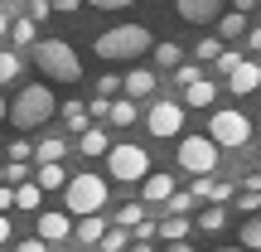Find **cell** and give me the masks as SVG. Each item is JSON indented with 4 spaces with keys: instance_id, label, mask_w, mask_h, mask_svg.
<instances>
[{
    "instance_id": "836d02e7",
    "label": "cell",
    "mask_w": 261,
    "mask_h": 252,
    "mask_svg": "<svg viewBox=\"0 0 261 252\" xmlns=\"http://www.w3.org/2000/svg\"><path fill=\"white\" fill-rule=\"evenodd\" d=\"M194 204H198L194 194H184V189H174V194L165 199V214H189V209H194Z\"/></svg>"
},
{
    "instance_id": "2e32d148",
    "label": "cell",
    "mask_w": 261,
    "mask_h": 252,
    "mask_svg": "<svg viewBox=\"0 0 261 252\" xmlns=\"http://www.w3.org/2000/svg\"><path fill=\"white\" fill-rule=\"evenodd\" d=\"M213 29H218V39H223V44H232V39L247 34V15H242V10H223V15L213 19Z\"/></svg>"
},
{
    "instance_id": "6da1fadb",
    "label": "cell",
    "mask_w": 261,
    "mask_h": 252,
    "mask_svg": "<svg viewBox=\"0 0 261 252\" xmlns=\"http://www.w3.org/2000/svg\"><path fill=\"white\" fill-rule=\"evenodd\" d=\"M54 112H58V97H54V87H48V83L19 87V97L10 102V122H15L19 131H39Z\"/></svg>"
},
{
    "instance_id": "cb8c5ba5",
    "label": "cell",
    "mask_w": 261,
    "mask_h": 252,
    "mask_svg": "<svg viewBox=\"0 0 261 252\" xmlns=\"http://www.w3.org/2000/svg\"><path fill=\"white\" fill-rule=\"evenodd\" d=\"M58 112H63V122H68V131H77V136H83V131L92 126V122H87V117H92V112H87L83 102H63V107H58Z\"/></svg>"
},
{
    "instance_id": "83f0119b",
    "label": "cell",
    "mask_w": 261,
    "mask_h": 252,
    "mask_svg": "<svg viewBox=\"0 0 261 252\" xmlns=\"http://www.w3.org/2000/svg\"><path fill=\"white\" fill-rule=\"evenodd\" d=\"M140 117V107L130 102V97H121V102H112V126H130Z\"/></svg>"
},
{
    "instance_id": "7dc6e473",
    "label": "cell",
    "mask_w": 261,
    "mask_h": 252,
    "mask_svg": "<svg viewBox=\"0 0 261 252\" xmlns=\"http://www.w3.org/2000/svg\"><path fill=\"white\" fill-rule=\"evenodd\" d=\"M242 189H256V194H261V170H256V175H242Z\"/></svg>"
},
{
    "instance_id": "4fadbf2b",
    "label": "cell",
    "mask_w": 261,
    "mask_h": 252,
    "mask_svg": "<svg viewBox=\"0 0 261 252\" xmlns=\"http://www.w3.org/2000/svg\"><path fill=\"white\" fill-rule=\"evenodd\" d=\"M189 194H194V199H208V204H227V199H232V185H227V179H213V175H198Z\"/></svg>"
},
{
    "instance_id": "e575fe53",
    "label": "cell",
    "mask_w": 261,
    "mask_h": 252,
    "mask_svg": "<svg viewBox=\"0 0 261 252\" xmlns=\"http://www.w3.org/2000/svg\"><path fill=\"white\" fill-rule=\"evenodd\" d=\"M237 214H247V218L261 214V194L256 189H242V194H237Z\"/></svg>"
},
{
    "instance_id": "5bb4252c",
    "label": "cell",
    "mask_w": 261,
    "mask_h": 252,
    "mask_svg": "<svg viewBox=\"0 0 261 252\" xmlns=\"http://www.w3.org/2000/svg\"><path fill=\"white\" fill-rule=\"evenodd\" d=\"M155 87H160V78L150 73V68H130V73L121 78V93L130 97V102H136V97H150Z\"/></svg>"
},
{
    "instance_id": "603a6c76",
    "label": "cell",
    "mask_w": 261,
    "mask_h": 252,
    "mask_svg": "<svg viewBox=\"0 0 261 252\" xmlns=\"http://www.w3.org/2000/svg\"><path fill=\"white\" fill-rule=\"evenodd\" d=\"M189 214H169L165 223H160V238H165V243H179V238H189Z\"/></svg>"
},
{
    "instance_id": "ba28073f",
    "label": "cell",
    "mask_w": 261,
    "mask_h": 252,
    "mask_svg": "<svg viewBox=\"0 0 261 252\" xmlns=\"http://www.w3.org/2000/svg\"><path fill=\"white\" fill-rule=\"evenodd\" d=\"M145 126H150V136H184V102H169V97H160L155 107L145 112Z\"/></svg>"
},
{
    "instance_id": "74e56055",
    "label": "cell",
    "mask_w": 261,
    "mask_h": 252,
    "mask_svg": "<svg viewBox=\"0 0 261 252\" xmlns=\"http://www.w3.org/2000/svg\"><path fill=\"white\" fill-rule=\"evenodd\" d=\"M237 63H242V54H237V49H223V54H218V73H232Z\"/></svg>"
},
{
    "instance_id": "db71d44e",
    "label": "cell",
    "mask_w": 261,
    "mask_h": 252,
    "mask_svg": "<svg viewBox=\"0 0 261 252\" xmlns=\"http://www.w3.org/2000/svg\"><path fill=\"white\" fill-rule=\"evenodd\" d=\"M5 117H10V107H5V97H0V122H5Z\"/></svg>"
},
{
    "instance_id": "9c48e42d",
    "label": "cell",
    "mask_w": 261,
    "mask_h": 252,
    "mask_svg": "<svg viewBox=\"0 0 261 252\" xmlns=\"http://www.w3.org/2000/svg\"><path fill=\"white\" fill-rule=\"evenodd\" d=\"M34 228H39L34 238H44L48 247H54V243H68V238H73V214H68V209H44V214L34 218Z\"/></svg>"
},
{
    "instance_id": "d6986e66",
    "label": "cell",
    "mask_w": 261,
    "mask_h": 252,
    "mask_svg": "<svg viewBox=\"0 0 261 252\" xmlns=\"http://www.w3.org/2000/svg\"><path fill=\"white\" fill-rule=\"evenodd\" d=\"M77 150H83V155H107V150H112V136H107L102 126H87L83 136H77Z\"/></svg>"
},
{
    "instance_id": "8d00e7d4",
    "label": "cell",
    "mask_w": 261,
    "mask_h": 252,
    "mask_svg": "<svg viewBox=\"0 0 261 252\" xmlns=\"http://www.w3.org/2000/svg\"><path fill=\"white\" fill-rule=\"evenodd\" d=\"M174 83H179V87L198 83V63H179V68H174Z\"/></svg>"
},
{
    "instance_id": "d4e9b609",
    "label": "cell",
    "mask_w": 261,
    "mask_h": 252,
    "mask_svg": "<svg viewBox=\"0 0 261 252\" xmlns=\"http://www.w3.org/2000/svg\"><path fill=\"white\" fill-rule=\"evenodd\" d=\"M19 73H24V58H19L15 49H0V87H5V83H15Z\"/></svg>"
},
{
    "instance_id": "277c9868",
    "label": "cell",
    "mask_w": 261,
    "mask_h": 252,
    "mask_svg": "<svg viewBox=\"0 0 261 252\" xmlns=\"http://www.w3.org/2000/svg\"><path fill=\"white\" fill-rule=\"evenodd\" d=\"M63 209L73 218H87V214H102L107 209V179L102 175H73L63 185Z\"/></svg>"
},
{
    "instance_id": "d6a6232c",
    "label": "cell",
    "mask_w": 261,
    "mask_h": 252,
    "mask_svg": "<svg viewBox=\"0 0 261 252\" xmlns=\"http://www.w3.org/2000/svg\"><path fill=\"white\" fill-rule=\"evenodd\" d=\"M145 223V204H121V214H116V228H136Z\"/></svg>"
},
{
    "instance_id": "4316f807",
    "label": "cell",
    "mask_w": 261,
    "mask_h": 252,
    "mask_svg": "<svg viewBox=\"0 0 261 252\" xmlns=\"http://www.w3.org/2000/svg\"><path fill=\"white\" fill-rule=\"evenodd\" d=\"M237 238H242V247H247V252H261V214H252V218H247Z\"/></svg>"
},
{
    "instance_id": "7c38bea8",
    "label": "cell",
    "mask_w": 261,
    "mask_h": 252,
    "mask_svg": "<svg viewBox=\"0 0 261 252\" xmlns=\"http://www.w3.org/2000/svg\"><path fill=\"white\" fill-rule=\"evenodd\" d=\"M174 194V175H165V170H150L145 179H140V204H165V199Z\"/></svg>"
},
{
    "instance_id": "f5cc1de1",
    "label": "cell",
    "mask_w": 261,
    "mask_h": 252,
    "mask_svg": "<svg viewBox=\"0 0 261 252\" xmlns=\"http://www.w3.org/2000/svg\"><path fill=\"white\" fill-rule=\"evenodd\" d=\"M5 34H10V15L0 10V39H5Z\"/></svg>"
},
{
    "instance_id": "ac0fdd59",
    "label": "cell",
    "mask_w": 261,
    "mask_h": 252,
    "mask_svg": "<svg viewBox=\"0 0 261 252\" xmlns=\"http://www.w3.org/2000/svg\"><path fill=\"white\" fill-rule=\"evenodd\" d=\"M68 179H73V175L63 170V160H54V165H34V185L39 189H63Z\"/></svg>"
},
{
    "instance_id": "1f68e13d",
    "label": "cell",
    "mask_w": 261,
    "mask_h": 252,
    "mask_svg": "<svg viewBox=\"0 0 261 252\" xmlns=\"http://www.w3.org/2000/svg\"><path fill=\"white\" fill-rule=\"evenodd\" d=\"M24 179H34L29 160H5V185H24Z\"/></svg>"
},
{
    "instance_id": "816d5d0a",
    "label": "cell",
    "mask_w": 261,
    "mask_h": 252,
    "mask_svg": "<svg viewBox=\"0 0 261 252\" xmlns=\"http://www.w3.org/2000/svg\"><path fill=\"white\" fill-rule=\"evenodd\" d=\"M126 252H155V247H150V243H140V238H136V243H130Z\"/></svg>"
},
{
    "instance_id": "d590c367",
    "label": "cell",
    "mask_w": 261,
    "mask_h": 252,
    "mask_svg": "<svg viewBox=\"0 0 261 252\" xmlns=\"http://www.w3.org/2000/svg\"><path fill=\"white\" fill-rule=\"evenodd\" d=\"M121 93V73H102L97 78V97H116Z\"/></svg>"
},
{
    "instance_id": "44dd1931",
    "label": "cell",
    "mask_w": 261,
    "mask_h": 252,
    "mask_svg": "<svg viewBox=\"0 0 261 252\" xmlns=\"http://www.w3.org/2000/svg\"><path fill=\"white\" fill-rule=\"evenodd\" d=\"M63 155H68V141L63 136H44L34 146V165H54V160H63Z\"/></svg>"
},
{
    "instance_id": "9f6ffc18",
    "label": "cell",
    "mask_w": 261,
    "mask_h": 252,
    "mask_svg": "<svg viewBox=\"0 0 261 252\" xmlns=\"http://www.w3.org/2000/svg\"><path fill=\"white\" fill-rule=\"evenodd\" d=\"M0 185H5V165H0Z\"/></svg>"
},
{
    "instance_id": "7a4b0ae2",
    "label": "cell",
    "mask_w": 261,
    "mask_h": 252,
    "mask_svg": "<svg viewBox=\"0 0 261 252\" xmlns=\"http://www.w3.org/2000/svg\"><path fill=\"white\" fill-rule=\"evenodd\" d=\"M97 58H112V63H121V58H140L155 49V39H150L145 25H116V29H102L97 34Z\"/></svg>"
},
{
    "instance_id": "9a60e30c",
    "label": "cell",
    "mask_w": 261,
    "mask_h": 252,
    "mask_svg": "<svg viewBox=\"0 0 261 252\" xmlns=\"http://www.w3.org/2000/svg\"><path fill=\"white\" fill-rule=\"evenodd\" d=\"M107 228H112V223H107L102 214H87V218H77V223H73V238H77L83 247H97V243L107 238Z\"/></svg>"
},
{
    "instance_id": "8fae6325",
    "label": "cell",
    "mask_w": 261,
    "mask_h": 252,
    "mask_svg": "<svg viewBox=\"0 0 261 252\" xmlns=\"http://www.w3.org/2000/svg\"><path fill=\"white\" fill-rule=\"evenodd\" d=\"M227 87H232L237 97L256 93V87H261V63H256V58H242V63H237L232 73H227Z\"/></svg>"
},
{
    "instance_id": "3957f363",
    "label": "cell",
    "mask_w": 261,
    "mask_h": 252,
    "mask_svg": "<svg viewBox=\"0 0 261 252\" xmlns=\"http://www.w3.org/2000/svg\"><path fill=\"white\" fill-rule=\"evenodd\" d=\"M34 63H39V73H44L48 83H77V78H83V58L73 54L68 39H39L34 44Z\"/></svg>"
},
{
    "instance_id": "5b68a950",
    "label": "cell",
    "mask_w": 261,
    "mask_h": 252,
    "mask_svg": "<svg viewBox=\"0 0 261 252\" xmlns=\"http://www.w3.org/2000/svg\"><path fill=\"white\" fill-rule=\"evenodd\" d=\"M107 175H112L116 185H140V179L150 175V150L145 146H130V141L112 146V150H107Z\"/></svg>"
},
{
    "instance_id": "f907efd6",
    "label": "cell",
    "mask_w": 261,
    "mask_h": 252,
    "mask_svg": "<svg viewBox=\"0 0 261 252\" xmlns=\"http://www.w3.org/2000/svg\"><path fill=\"white\" fill-rule=\"evenodd\" d=\"M165 252H194V247H189V238H179V243H165Z\"/></svg>"
},
{
    "instance_id": "4dcf8cb0",
    "label": "cell",
    "mask_w": 261,
    "mask_h": 252,
    "mask_svg": "<svg viewBox=\"0 0 261 252\" xmlns=\"http://www.w3.org/2000/svg\"><path fill=\"white\" fill-rule=\"evenodd\" d=\"M155 58H160V68H179V63H184V49L165 39V44H155Z\"/></svg>"
},
{
    "instance_id": "8992f818",
    "label": "cell",
    "mask_w": 261,
    "mask_h": 252,
    "mask_svg": "<svg viewBox=\"0 0 261 252\" xmlns=\"http://www.w3.org/2000/svg\"><path fill=\"white\" fill-rule=\"evenodd\" d=\"M208 136L218 141V150H242L247 141H252V122H247L237 107H227V112L208 117Z\"/></svg>"
},
{
    "instance_id": "ffe728a7",
    "label": "cell",
    "mask_w": 261,
    "mask_h": 252,
    "mask_svg": "<svg viewBox=\"0 0 261 252\" xmlns=\"http://www.w3.org/2000/svg\"><path fill=\"white\" fill-rule=\"evenodd\" d=\"M10 39H15V49H34V44H39V25H34L29 15L10 19Z\"/></svg>"
},
{
    "instance_id": "11a10c76",
    "label": "cell",
    "mask_w": 261,
    "mask_h": 252,
    "mask_svg": "<svg viewBox=\"0 0 261 252\" xmlns=\"http://www.w3.org/2000/svg\"><path fill=\"white\" fill-rule=\"evenodd\" d=\"M213 252H247V247H213Z\"/></svg>"
},
{
    "instance_id": "ab89813d",
    "label": "cell",
    "mask_w": 261,
    "mask_h": 252,
    "mask_svg": "<svg viewBox=\"0 0 261 252\" xmlns=\"http://www.w3.org/2000/svg\"><path fill=\"white\" fill-rule=\"evenodd\" d=\"M10 160H34V146L29 141H10Z\"/></svg>"
},
{
    "instance_id": "7bdbcfd3",
    "label": "cell",
    "mask_w": 261,
    "mask_h": 252,
    "mask_svg": "<svg viewBox=\"0 0 261 252\" xmlns=\"http://www.w3.org/2000/svg\"><path fill=\"white\" fill-rule=\"evenodd\" d=\"M15 252H48V243H44V238H24Z\"/></svg>"
},
{
    "instance_id": "f1b7e54d",
    "label": "cell",
    "mask_w": 261,
    "mask_h": 252,
    "mask_svg": "<svg viewBox=\"0 0 261 252\" xmlns=\"http://www.w3.org/2000/svg\"><path fill=\"white\" fill-rule=\"evenodd\" d=\"M97 247H102V252H126L130 247V228H107V238Z\"/></svg>"
},
{
    "instance_id": "bcb514c9",
    "label": "cell",
    "mask_w": 261,
    "mask_h": 252,
    "mask_svg": "<svg viewBox=\"0 0 261 252\" xmlns=\"http://www.w3.org/2000/svg\"><path fill=\"white\" fill-rule=\"evenodd\" d=\"M247 49H252V54H261V25L247 29Z\"/></svg>"
},
{
    "instance_id": "c3c4849f",
    "label": "cell",
    "mask_w": 261,
    "mask_h": 252,
    "mask_svg": "<svg viewBox=\"0 0 261 252\" xmlns=\"http://www.w3.org/2000/svg\"><path fill=\"white\" fill-rule=\"evenodd\" d=\"M256 5H261V0H232V10H242V15H252Z\"/></svg>"
},
{
    "instance_id": "60d3db41",
    "label": "cell",
    "mask_w": 261,
    "mask_h": 252,
    "mask_svg": "<svg viewBox=\"0 0 261 252\" xmlns=\"http://www.w3.org/2000/svg\"><path fill=\"white\" fill-rule=\"evenodd\" d=\"M87 112H92V117H112V97H92Z\"/></svg>"
},
{
    "instance_id": "30bf717a",
    "label": "cell",
    "mask_w": 261,
    "mask_h": 252,
    "mask_svg": "<svg viewBox=\"0 0 261 252\" xmlns=\"http://www.w3.org/2000/svg\"><path fill=\"white\" fill-rule=\"evenodd\" d=\"M223 5L227 0H174V10H179L184 25H213V19L223 15Z\"/></svg>"
},
{
    "instance_id": "681fc988",
    "label": "cell",
    "mask_w": 261,
    "mask_h": 252,
    "mask_svg": "<svg viewBox=\"0 0 261 252\" xmlns=\"http://www.w3.org/2000/svg\"><path fill=\"white\" fill-rule=\"evenodd\" d=\"M10 243V214H0V247Z\"/></svg>"
},
{
    "instance_id": "f35d334b",
    "label": "cell",
    "mask_w": 261,
    "mask_h": 252,
    "mask_svg": "<svg viewBox=\"0 0 261 252\" xmlns=\"http://www.w3.org/2000/svg\"><path fill=\"white\" fill-rule=\"evenodd\" d=\"M48 15H54V0H29V19H34V25L48 19Z\"/></svg>"
},
{
    "instance_id": "7402d4cb",
    "label": "cell",
    "mask_w": 261,
    "mask_h": 252,
    "mask_svg": "<svg viewBox=\"0 0 261 252\" xmlns=\"http://www.w3.org/2000/svg\"><path fill=\"white\" fill-rule=\"evenodd\" d=\"M15 209H24V214H39V209H44V189H39L34 179L15 185Z\"/></svg>"
},
{
    "instance_id": "f546056e",
    "label": "cell",
    "mask_w": 261,
    "mask_h": 252,
    "mask_svg": "<svg viewBox=\"0 0 261 252\" xmlns=\"http://www.w3.org/2000/svg\"><path fill=\"white\" fill-rule=\"evenodd\" d=\"M218 54H223V39H218V34L198 39V49H194V58H198V63H218Z\"/></svg>"
},
{
    "instance_id": "f6af8a7d",
    "label": "cell",
    "mask_w": 261,
    "mask_h": 252,
    "mask_svg": "<svg viewBox=\"0 0 261 252\" xmlns=\"http://www.w3.org/2000/svg\"><path fill=\"white\" fill-rule=\"evenodd\" d=\"M87 5H97V10H126V5H136V0H87Z\"/></svg>"
},
{
    "instance_id": "484cf974",
    "label": "cell",
    "mask_w": 261,
    "mask_h": 252,
    "mask_svg": "<svg viewBox=\"0 0 261 252\" xmlns=\"http://www.w3.org/2000/svg\"><path fill=\"white\" fill-rule=\"evenodd\" d=\"M198 228H203V233H223V228H227V209L223 204H208L203 214H198Z\"/></svg>"
},
{
    "instance_id": "52a82bcc",
    "label": "cell",
    "mask_w": 261,
    "mask_h": 252,
    "mask_svg": "<svg viewBox=\"0 0 261 252\" xmlns=\"http://www.w3.org/2000/svg\"><path fill=\"white\" fill-rule=\"evenodd\" d=\"M179 170L189 175H213L218 170V141L213 136H179Z\"/></svg>"
},
{
    "instance_id": "ee69618b",
    "label": "cell",
    "mask_w": 261,
    "mask_h": 252,
    "mask_svg": "<svg viewBox=\"0 0 261 252\" xmlns=\"http://www.w3.org/2000/svg\"><path fill=\"white\" fill-rule=\"evenodd\" d=\"M54 10H58V15H77V10H83V0H54Z\"/></svg>"
},
{
    "instance_id": "e0dca14e",
    "label": "cell",
    "mask_w": 261,
    "mask_h": 252,
    "mask_svg": "<svg viewBox=\"0 0 261 252\" xmlns=\"http://www.w3.org/2000/svg\"><path fill=\"white\" fill-rule=\"evenodd\" d=\"M213 102H218V87L208 83V78H198V83L184 87V107H194V112H198V107H213Z\"/></svg>"
},
{
    "instance_id": "b9f144b4",
    "label": "cell",
    "mask_w": 261,
    "mask_h": 252,
    "mask_svg": "<svg viewBox=\"0 0 261 252\" xmlns=\"http://www.w3.org/2000/svg\"><path fill=\"white\" fill-rule=\"evenodd\" d=\"M15 209V185H0V214H10Z\"/></svg>"
}]
</instances>
